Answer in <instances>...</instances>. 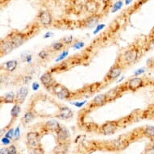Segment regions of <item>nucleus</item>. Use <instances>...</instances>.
I'll return each mask as SVG.
<instances>
[{"instance_id": "obj_1", "label": "nucleus", "mask_w": 154, "mask_h": 154, "mask_svg": "<svg viewBox=\"0 0 154 154\" xmlns=\"http://www.w3.org/2000/svg\"><path fill=\"white\" fill-rule=\"evenodd\" d=\"M27 144L31 149L41 146V135L37 131H29L27 134Z\"/></svg>"}, {"instance_id": "obj_2", "label": "nucleus", "mask_w": 154, "mask_h": 154, "mask_svg": "<svg viewBox=\"0 0 154 154\" xmlns=\"http://www.w3.org/2000/svg\"><path fill=\"white\" fill-rule=\"evenodd\" d=\"M53 91L56 96L60 99H67L71 95L70 91H69L66 86L59 83H56L55 86H53Z\"/></svg>"}, {"instance_id": "obj_3", "label": "nucleus", "mask_w": 154, "mask_h": 154, "mask_svg": "<svg viewBox=\"0 0 154 154\" xmlns=\"http://www.w3.org/2000/svg\"><path fill=\"white\" fill-rule=\"evenodd\" d=\"M12 45L13 48H16L20 47L25 41L26 36L21 32H14L11 35V37L8 39Z\"/></svg>"}, {"instance_id": "obj_4", "label": "nucleus", "mask_w": 154, "mask_h": 154, "mask_svg": "<svg viewBox=\"0 0 154 154\" xmlns=\"http://www.w3.org/2000/svg\"><path fill=\"white\" fill-rule=\"evenodd\" d=\"M122 71H123V67L120 65H119V64L115 65V66L111 67V69L109 70V72L106 75L105 81L111 82L115 80V79H116L121 74Z\"/></svg>"}, {"instance_id": "obj_5", "label": "nucleus", "mask_w": 154, "mask_h": 154, "mask_svg": "<svg viewBox=\"0 0 154 154\" xmlns=\"http://www.w3.org/2000/svg\"><path fill=\"white\" fill-rule=\"evenodd\" d=\"M102 133L105 135V136H109V135H112L118 129V124L117 122L115 121H109L106 122L102 126Z\"/></svg>"}, {"instance_id": "obj_6", "label": "nucleus", "mask_w": 154, "mask_h": 154, "mask_svg": "<svg viewBox=\"0 0 154 154\" xmlns=\"http://www.w3.org/2000/svg\"><path fill=\"white\" fill-rule=\"evenodd\" d=\"M57 133V139L58 144H67V141L69 139V131L65 127H61L56 131Z\"/></svg>"}, {"instance_id": "obj_7", "label": "nucleus", "mask_w": 154, "mask_h": 154, "mask_svg": "<svg viewBox=\"0 0 154 154\" xmlns=\"http://www.w3.org/2000/svg\"><path fill=\"white\" fill-rule=\"evenodd\" d=\"M41 82L46 89H53V86L56 85L55 80L53 79L52 73L49 72H46L41 76Z\"/></svg>"}, {"instance_id": "obj_8", "label": "nucleus", "mask_w": 154, "mask_h": 154, "mask_svg": "<svg viewBox=\"0 0 154 154\" xmlns=\"http://www.w3.org/2000/svg\"><path fill=\"white\" fill-rule=\"evenodd\" d=\"M138 55H139L138 50L136 48H131L125 52L124 55V60L126 63L131 64L137 61L138 58Z\"/></svg>"}, {"instance_id": "obj_9", "label": "nucleus", "mask_w": 154, "mask_h": 154, "mask_svg": "<svg viewBox=\"0 0 154 154\" xmlns=\"http://www.w3.org/2000/svg\"><path fill=\"white\" fill-rule=\"evenodd\" d=\"M38 18H39V20L41 22L43 25L45 26H48L50 25L53 21V17L50 12H48L47 11H42L40 12V14L38 15Z\"/></svg>"}, {"instance_id": "obj_10", "label": "nucleus", "mask_w": 154, "mask_h": 154, "mask_svg": "<svg viewBox=\"0 0 154 154\" xmlns=\"http://www.w3.org/2000/svg\"><path fill=\"white\" fill-rule=\"evenodd\" d=\"M13 46L9 40H3L1 41V45H0V53L1 56L3 57L4 55H7L8 53H10L13 49Z\"/></svg>"}, {"instance_id": "obj_11", "label": "nucleus", "mask_w": 154, "mask_h": 154, "mask_svg": "<svg viewBox=\"0 0 154 154\" xmlns=\"http://www.w3.org/2000/svg\"><path fill=\"white\" fill-rule=\"evenodd\" d=\"M28 94V89L27 87H21L19 91H18L17 94H16V99H15V103L16 104L20 105L24 102L26 97Z\"/></svg>"}, {"instance_id": "obj_12", "label": "nucleus", "mask_w": 154, "mask_h": 154, "mask_svg": "<svg viewBox=\"0 0 154 154\" xmlns=\"http://www.w3.org/2000/svg\"><path fill=\"white\" fill-rule=\"evenodd\" d=\"M144 85V81L140 78H133L128 82V89L131 91H137Z\"/></svg>"}, {"instance_id": "obj_13", "label": "nucleus", "mask_w": 154, "mask_h": 154, "mask_svg": "<svg viewBox=\"0 0 154 154\" xmlns=\"http://www.w3.org/2000/svg\"><path fill=\"white\" fill-rule=\"evenodd\" d=\"M99 21V15H92L91 16L88 17L84 20V25L86 26V28H92L94 27H97L98 23Z\"/></svg>"}, {"instance_id": "obj_14", "label": "nucleus", "mask_w": 154, "mask_h": 154, "mask_svg": "<svg viewBox=\"0 0 154 154\" xmlns=\"http://www.w3.org/2000/svg\"><path fill=\"white\" fill-rule=\"evenodd\" d=\"M86 8L88 12L95 15L99 11V4L96 0H87L86 3Z\"/></svg>"}, {"instance_id": "obj_15", "label": "nucleus", "mask_w": 154, "mask_h": 154, "mask_svg": "<svg viewBox=\"0 0 154 154\" xmlns=\"http://www.w3.org/2000/svg\"><path fill=\"white\" fill-rule=\"evenodd\" d=\"M44 128H45V130L48 131H57V130L61 128V125L57 120L52 119V120H48L45 124Z\"/></svg>"}, {"instance_id": "obj_16", "label": "nucleus", "mask_w": 154, "mask_h": 154, "mask_svg": "<svg viewBox=\"0 0 154 154\" xmlns=\"http://www.w3.org/2000/svg\"><path fill=\"white\" fill-rule=\"evenodd\" d=\"M106 103H107V99H106V94H99L93 99L91 105L93 106L98 107V106H103Z\"/></svg>"}, {"instance_id": "obj_17", "label": "nucleus", "mask_w": 154, "mask_h": 154, "mask_svg": "<svg viewBox=\"0 0 154 154\" xmlns=\"http://www.w3.org/2000/svg\"><path fill=\"white\" fill-rule=\"evenodd\" d=\"M61 119H69L71 117L73 116V111H71L70 109L66 107V106H64L62 108L60 109V112H59L58 116Z\"/></svg>"}, {"instance_id": "obj_18", "label": "nucleus", "mask_w": 154, "mask_h": 154, "mask_svg": "<svg viewBox=\"0 0 154 154\" xmlns=\"http://www.w3.org/2000/svg\"><path fill=\"white\" fill-rule=\"evenodd\" d=\"M119 94H120V91L118 90V88L111 89V91H109L106 94L107 102L113 101V100H115L116 99H117L119 96Z\"/></svg>"}, {"instance_id": "obj_19", "label": "nucleus", "mask_w": 154, "mask_h": 154, "mask_svg": "<svg viewBox=\"0 0 154 154\" xmlns=\"http://www.w3.org/2000/svg\"><path fill=\"white\" fill-rule=\"evenodd\" d=\"M143 134L146 137H148L149 140H154V126H149L145 127L143 130Z\"/></svg>"}, {"instance_id": "obj_20", "label": "nucleus", "mask_w": 154, "mask_h": 154, "mask_svg": "<svg viewBox=\"0 0 154 154\" xmlns=\"http://www.w3.org/2000/svg\"><path fill=\"white\" fill-rule=\"evenodd\" d=\"M18 62L15 60H11V61H7L6 63H4V68L8 72H13L15 69L17 68Z\"/></svg>"}, {"instance_id": "obj_21", "label": "nucleus", "mask_w": 154, "mask_h": 154, "mask_svg": "<svg viewBox=\"0 0 154 154\" xmlns=\"http://www.w3.org/2000/svg\"><path fill=\"white\" fill-rule=\"evenodd\" d=\"M21 108H20V105L19 104H15V106H13L12 109H11V121L12 123H14L13 121H15V119H17L20 113Z\"/></svg>"}, {"instance_id": "obj_22", "label": "nucleus", "mask_w": 154, "mask_h": 154, "mask_svg": "<svg viewBox=\"0 0 154 154\" xmlns=\"http://www.w3.org/2000/svg\"><path fill=\"white\" fill-rule=\"evenodd\" d=\"M15 99H16V95H15L12 92H11L7 94L3 98H2V101L5 103H15Z\"/></svg>"}, {"instance_id": "obj_23", "label": "nucleus", "mask_w": 154, "mask_h": 154, "mask_svg": "<svg viewBox=\"0 0 154 154\" xmlns=\"http://www.w3.org/2000/svg\"><path fill=\"white\" fill-rule=\"evenodd\" d=\"M35 118V114L32 111H27L24 116H23V120L25 122V124H29L32 121L33 119Z\"/></svg>"}, {"instance_id": "obj_24", "label": "nucleus", "mask_w": 154, "mask_h": 154, "mask_svg": "<svg viewBox=\"0 0 154 154\" xmlns=\"http://www.w3.org/2000/svg\"><path fill=\"white\" fill-rule=\"evenodd\" d=\"M31 154H45V152L41 146H39L31 149Z\"/></svg>"}, {"instance_id": "obj_25", "label": "nucleus", "mask_w": 154, "mask_h": 154, "mask_svg": "<svg viewBox=\"0 0 154 154\" xmlns=\"http://www.w3.org/2000/svg\"><path fill=\"white\" fill-rule=\"evenodd\" d=\"M123 7V2L122 1H118L116 3H115V5L113 6V8L111 10V12H116L117 11H119V9H121Z\"/></svg>"}, {"instance_id": "obj_26", "label": "nucleus", "mask_w": 154, "mask_h": 154, "mask_svg": "<svg viewBox=\"0 0 154 154\" xmlns=\"http://www.w3.org/2000/svg\"><path fill=\"white\" fill-rule=\"evenodd\" d=\"M64 45H65V44L62 43V42H56V43L53 44V45H52V48H53V50L59 51V50H61V48H63Z\"/></svg>"}, {"instance_id": "obj_27", "label": "nucleus", "mask_w": 154, "mask_h": 154, "mask_svg": "<svg viewBox=\"0 0 154 154\" xmlns=\"http://www.w3.org/2000/svg\"><path fill=\"white\" fill-rule=\"evenodd\" d=\"M7 150H8V154H17V149L14 144H11L9 147H8Z\"/></svg>"}, {"instance_id": "obj_28", "label": "nucleus", "mask_w": 154, "mask_h": 154, "mask_svg": "<svg viewBox=\"0 0 154 154\" xmlns=\"http://www.w3.org/2000/svg\"><path fill=\"white\" fill-rule=\"evenodd\" d=\"M69 55V52L68 51H63V53H61V54L58 57V58L56 59V61L58 62V61H62L63 59H65Z\"/></svg>"}, {"instance_id": "obj_29", "label": "nucleus", "mask_w": 154, "mask_h": 154, "mask_svg": "<svg viewBox=\"0 0 154 154\" xmlns=\"http://www.w3.org/2000/svg\"><path fill=\"white\" fill-rule=\"evenodd\" d=\"M144 154H154V146L152 144H150L149 147H147Z\"/></svg>"}, {"instance_id": "obj_30", "label": "nucleus", "mask_w": 154, "mask_h": 154, "mask_svg": "<svg viewBox=\"0 0 154 154\" xmlns=\"http://www.w3.org/2000/svg\"><path fill=\"white\" fill-rule=\"evenodd\" d=\"M14 134H15V131H14L12 128H11L9 129V131L6 133L5 137H7V138H8V139L12 140L13 138H14Z\"/></svg>"}, {"instance_id": "obj_31", "label": "nucleus", "mask_w": 154, "mask_h": 154, "mask_svg": "<svg viewBox=\"0 0 154 154\" xmlns=\"http://www.w3.org/2000/svg\"><path fill=\"white\" fill-rule=\"evenodd\" d=\"M73 41V36L70 35V36H67V37H64L62 40H61V42L66 45H69V44L72 43Z\"/></svg>"}, {"instance_id": "obj_32", "label": "nucleus", "mask_w": 154, "mask_h": 154, "mask_svg": "<svg viewBox=\"0 0 154 154\" xmlns=\"http://www.w3.org/2000/svg\"><path fill=\"white\" fill-rule=\"evenodd\" d=\"M48 53L46 50H42L39 53V57L41 59H45L46 57H48Z\"/></svg>"}, {"instance_id": "obj_33", "label": "nucleus", "mask_w": 154, "mask_h": 154, "mask_svg": "<svg viewBox=\"0 0 154 154\" xmlns=\"http://www.w3.org/2000/svg\"><path fill=\"white\" fill-rule=\"evenodd\" d=\"M20 127H17L16 129L15 130V134H14V140L19 139L20 137Z\"/></svg>"}, {"instance_id": "obj_34", "label": "nucleus", "mask_w": 154, "mask_h": 154, "mask_svg": "<svg viewBox=\"0 0 154 154\" xmlns=\"http://www.w3.org/2000/svg\"><path fill=\"white\" fill-rule=\"evenodd\" d=\"M84 43L83 42H82V41H79V42H77V43L73 45V48H76V49H80V48H83L84 47Z\"/></svg>"}, {"instance_id": "obj_35", "label": "nucleus", "mask_w": 154, "mask_h": 154, "mask_svg": "<svg viewBox=\"0 0 154 154\" xmlns=\"http://www.w3.org/2000/svg\"><path fill=\"white\" fill-rule=\"evenodd\" d=\"M104 27H105V24H99V25L97 26V27H96V29L94 30V34H97V33L99 32L100 30H102Z\"/></svg>"}, {"instance_id": "obj_36", "label": "nucleus", "mask_w": 154, "mask_h": 154, "mask_svg": "<svg viewBox=\"0 0 154 154\" xmlns=\"http://www.w3.org/2000/svg\"><path fill=\"white\" fill-rule=\"evenodd\" d=\"M2 143L3 144H5V145H8V144H11V140L7 138V137H3L2 138Z\"/></svg>"}, {"instance_id": "obj_37", "label": "nucleus", "mask_w": 154, "mask_h": 154, "mask_svg": "<svg viewBox=\"0 0 154 154\" xmlns=\"http://www.w3.org/2000/svg\"><path fill=\"white\" fill-rule=\"evenodd\" d=\"M144 72V69H137V70L134 73V74H135V76H139L140 75V74H142Z\"/></svg>"}, {"instance_id": "obj_38", "label": "nucleus", "mask_w": 154, "mask_h": 154, "mask_svg": "<svg viewBox=\"0 0 154 154\" xmlns=\"http://www.w3.org/2000/svg\"><path fill=\"white\" fill-rule=\"evenodd\" d=\"M38 88H39V84H38V82H34V83L32 84L33 91H36Z\"/></svg>"}, {"instance_id": "obj_39", "label": "nucleus", "mask_w": 154, "mask_h": 154, "mask_svg": "<svg viewBox=\"0 0 154 154\" xmlns=\"http://www.w3.org/2000/svg\"><path fill=\"white\" fill-rule=\"evenodd\" d=\"M0 154H8V150H7V148H1V150H0Z\"/></svg>"}, {"instance_id": "obj_40", "label": "nucleus", "mask_w": 154, "mask_h": 154, "mask_svg": "<svg viewBox=\"0 0 154 154\" xmlns=\"http://www.w3.org/2000/svg\"><path fill=\"white\" fill-rule=\"evenodd\" d=\"M53 35V34H52V33L51 32H47L45 34V35H44V38H45V39H47V38L48 37H49V36H51V35Z\"/></svg>"}, {"instance_id": "obj_41", "label": "nucleus", "mask_w": 154, "mask_h": 154, "mask_svg": "<svg viewBox=\"0 0 154 154\" xmlns=\"http://www.w3.org/2000/svg\"><path fill=\"white\" fill-rule=\"evenodd\" d=\"M131 2H132V0H126L125 3H126V5H128V4H130V3H131Z\"/></svg>"}, {"instance_id": "obj_42", "label": "nucleus", "mask_w": 154, "mask_h": 154, "mask_svg": "<svg viewBox=\"0 0 154 154\" xmlns=\"http://www.w3.org/2000/svg\"><path fill=\"white\" fill-rule=\"evenodd\" d=\"M152 66H153V68H154V60L153 61H152Z\"/></svg>"}, {"instance_id": "obj_43", "label": "nucleus", "mask_w": 154, "mask_h": 154, "mask_svg": "<svg viewBox=\"0 0 154 154\" xmlns=\"http://www.w3.org/2000/svg\"><path fill=\"white\" fill-rule=\"evenodd\" d=\"M103 1H108V0H103Z\"/></svg>"}]
</instances>
